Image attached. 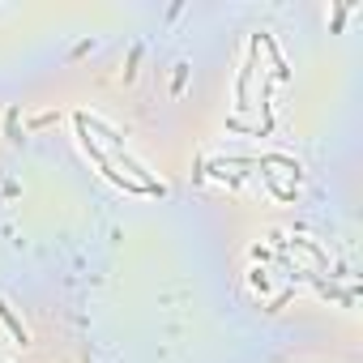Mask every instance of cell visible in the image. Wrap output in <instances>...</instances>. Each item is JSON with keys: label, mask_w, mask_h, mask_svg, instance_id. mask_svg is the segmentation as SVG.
<instances>
[{"label": "cell", "mask_w": 363, "mask_h": 363, "mask_svg": "<svg viewBox=\"0 0 363 363\" xmlns=\"http://www.w3.org/2000/svg\"><path fill=\"white\" fill-rule=\"evenodd\" d=\"M77 137H82V150H86V154H90V158L99 162V171H103V175L111 179V184H116V189H124V193H145V189L137 184V179H133V175H124V171H116V162H111V154H107V150H103V145H99V141L90 137V128H86V116H77Z\"/></svg>", "instance_id": "cell-1"}, {"label": "cell", "mask_w": 363, "mask_h": 363, "mask_svg": "<svg viewBox=\"0 0 363 363\" xmlns=\"http://www.w3.org/2000/svg\"><path fill=\"white\" fill-rule=\"evenodd\" d=\"M257 39H252V52H248V65H244V73H240V86H235V107L244 111L248 107V90H252V69H257Z\"/></svg>", "instance_id": "cell-2"}, {"label": "cell", "mask_w": 363, "mask_h": 363, "mask_svg": "<svg viewBox=\"0 0 363 363\" xmlns=\"http://www.w3.org/2000/svg\"><path fill=\"white\" fill-rule=\"evenodd\" d=\"M257 39H261V43H265V48H269V60H274V77H278V82H286V77H291V69H286V60H282V56H278V48H274V39H269V35H265V30H261V35H257Z\"/></svg>", "instance_id": "cell-3"}, {"label": "cell", "mask_w": 363, "mask_h": 363, "mask_svg": "<svg viewBox=\"0 0 363 363\" xmlns=\"http://www.w3.org/2000/svg\"><path fill=\"white\" fill-rule=\"evenodd\" d=\"M0 320H5V329L13 333V342H26V329H22V320L13 316V308H9L5 299H0Z\"/></svg>", "instance_id": "cell-4"}, {"label": "cell", "mask_w": 363, "mask_h": 363, "mask_svg": "<svg viewBox=\"0 0 363 363\" xmlns=\"http://www.w3.org/2000/svg\"><path fill=\"white\" fill-rule=\"evenodd\" d=\"M137 60H141V48H133V52H128V69H124V82H133V73H137Z\"/></svg>", "instance_id": "cell-5"}]
</instances>
